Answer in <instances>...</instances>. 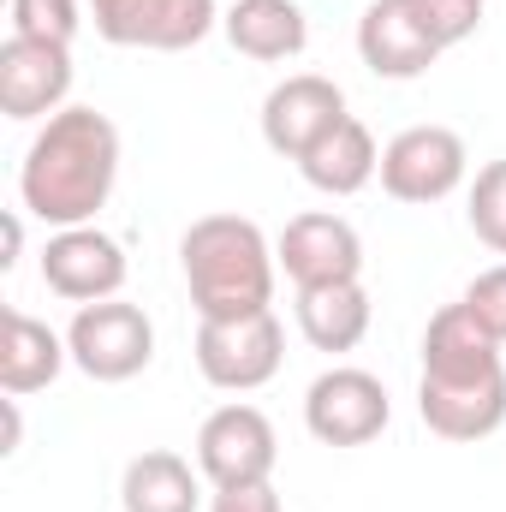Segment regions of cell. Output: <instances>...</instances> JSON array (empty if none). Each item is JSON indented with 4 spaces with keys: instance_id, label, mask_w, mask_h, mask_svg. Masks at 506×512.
<instances>
[{
    "instance_id": "14",
    "label": "cell",
    "mask_w": 506,
    "mask_h": 512,
    "mask_svg": "<svg viewBox=\"0 0 506 512\" xmlns=\"http://www.w3.org/2000/svg\"><path fill=\"white\" fill-rule=\"evenodd\" d=\"M358 60H364L376 78H387V84H411V78H423V72L441 60V48H435V36L411 18L405 0H370L364 18H358Z\"/></svg>"
},
{
    "instance_id": "8",
    "label": "cell",
    "mask_w": 506,
    "mask_h": 512,
    "mask_svg": "<svg viewBox=\"0 0 506 512\" xmlns=\"http://www.w3.org/2000/svg\"><path fill=\"white\" fill-rule=\"evenodd\" d=\"M387 423H393V399H387L381 376L358 370V364L322 370L304 393V429L322 447H370Z\"/></svg>"
},
{
    "instance_id": "20",
    "label": "cell",
    "mask_w": 506,
    "mask_h": 512,
    "mask_svg": "<svg viewBox=\"0 0 506 512\" xmlns=\"http://www.w3.org/2000/svg\"><path fill=\"white\" fill-rule=\"evenodd\" d=\"M465 221L477 233V245H489L495 256H506V161H483L465 197Z\"/></svg>"
},
{
    "instance_id": "2",
    "label": "cell",
    "mask_w": 506,
    "mask_h": 512,
    "mask_svg": "<svg viewBox=\"0 0 506 512\" xmlns=\"http://www.w3.org/2000/svg\"><path fill=\"white\" fill-rule=\"evenodd\" d=\"M417 417L441 441H489L506 423V358L465 304H441L423 328Z\"/></svg>"
},
{
    "instance_id": "21",
    "label": "cell",
    "mask_w": 506,
    "mask_h": 512,
    "mask_svg": "<svg viewBox=\"0 0 506 512\" xmlns=\"http://www.w3.org/2000/svg\"><path fill=\"white\" fill-rule=\"evenodd\" d=\"M84 24V0H12V36H36V42H66Z\"/></svg>"
},
{
    "instance_id": "9",
    "label": "cell",
    "mask_w": 506,
    "mask_h": 512,
    "mask_svg": "<svg viewBox=\"0 0 506 512\" xmlns=\"http://www.w3.org/2000/svg\"><path fill=\"white\" fill-rule=\"evenodd\" d=\"M42 286L54 298H66V304L120 298V286H126V245L114 233H102L96 221L90 227H60L42 245Z\"/></svg>"
},
{
    "instance_id": "12",
    "label": "cell",
    "mask_w": 506,
    "mask_h": 512,
    "mask_svg": "<svg viewBox=\"0 0 506 512\" xmlns=\"http://www.w3.org/2000/svg\"><path fill=\"white\" fill-rule=\"evenodd\" d=\"M72 96V48L6 36L0 42V114L6 120H54Z\"/></svg>"
},
{
    "instance_id": "25",
    "label": "cell",
    "mask_w": 506,
    "mask_h": 512,
    "mask_svg": "<svg viewBox=\"0 0 506 512\" xmlns=\"http://www.w3.org/2000/svg\"><path fill=\"white\" fill-rule=\"evenodd\" d=\"M0 411H6V447H0V453H18V441H24V417H18V399L6 393V399H0Z\"/></svg>"
},
{
    "instance_id": "4",
    "label": "cell",
    "mask_w": 506,
    "mask_h": 512,
    "mask_svg": "<svg viewBox=\"0 0 506 512\" xmlns=\"http://www.w3.org/2000/svg\"><path fill=\"white\" fill-rule=\"evenodd\" d=\"M66 352L90 382H131L155 364V322L143 316V304H126V298L78 304L66 322Z\"/></svg>"
},
{
    "instance_id": "3",
    "label": "cell",
    "mask_w": 506,
    "mask_h": 512,
    "mask_svg": "<svg viewBox=\"0 0 506 512\" xmlns=\"http://www.w3.org/2000/svg\"><path fill=\"white\" fill-rule=\"evenodd\" d=\"M179 268H185V292H191L203 322H233V316L274 310L280 256H274L268 233L251 215H203V221H191L185 239H179Z\"/></svg>"
},
{
    "instance_id": "13",
    "label": "cell",
    "mask_w": 506,
    "mask_h": 512,
    "mask_svg": "<svg viewBox=\"0 0 506 512\" xmlns=\"http://www.w3.org/2000/svg\"><path fill=\"white\" fill-rule=\"evenodd\" d=\"M221 24L215 0H120L96 12V36L114 48H149V54H185Z\"/></svg>"
},
{
    "instance_id": "16",
    "label": "cell",
    "mask_w": 506,
    "mask_h": 512,
    "mask_svg": "<svg viewBox=\"0 0 506 512\" xmlns=\"http://www.w3.org/2000/svg\"><path fill=\"white\" fill-rule=\"evenodd\" d=\"M221 30L245 60H262V66L298 60L310 42V18L298 0H233L221 12Z\"/></svg>"
},
{
    "instance_id": "23",
    "label": "cell",
    "mask_w": 506,
    "mask_h": 512,
    "mask_svg": "<svg viewBox=\"0 0 506 512\" xmlns=\"http://www.w3.org/2000/svg\"><path fill=\"white\" fill-rule=\"evenodd\" d=\"M459 304L471 310V322L495 340V346H506V262H495V268H483L465 292H459Z\"/></svg>"
},
{
    "instance_id": "7",
    "label": "cell",
    "mask_w": 506,
    "mask_h": 512,
    "mask_svg": "<svg viewBox=\"0 0 506 512\" xmlns=\"http://www.w3.org/2000/svg\"><path fill=\"white\" fill-rule=\"evenodd\" d=\"M280 465V435L268 423V411H256L245 399L215 405L197 429V471L209 489H245V483H268Z\"/></svg>"
},
{
    "instance_id": "27",
    "label": "cell",
    "mask_w": 506,
    "mask_h": 512,
    "mask_svg": "<svg viewBox=\"0 0 506 512\" xmlns=\"http://www.w3.org/2000/svg\"><path fill=\"white\" fill-rule=\"evenodd\" d=\"M84 6H90V18H96V12H108V6H120V0H84Z\"/></svg>"
},
{
    "instance_id": "6",
    "label": "cell",
    "mask_w": 506,
    "mask_h": 512,
    "mask_svg": "<svg viewBox=\"0 0 506 512\" xmlns=\"http://www.w3.org/2000/svg\"><path fill=\"white\" fill-rule=\"evenodd\" d=\"M197 370L221 393H256L286 364V328L274 310L233 316V322H197Z\"/></svg>"
},
{
    "instance_id": "11",
    "label": "cell",
    "mask_w": 506,
    "mask_h": 512,
    "mask_svg": "<svg viewBox=\"0 0 506 512\" xmlns=\"http://www.w3.org/2000/svg\"><path fill=\"white\" fill-rule=\"evenodd\" d=\"M280 274L304 292V286H334V280H364V239L346 215L334 209H310L292 215L286 233L274 239Z\"/></svg>"
},
{
    "instance_id": "15",
    "label": "cell",
    "mask_w": 506,
    "mask_h": 512,
    "mask_svg": "<svg viewBox=\"0 0 506 512\" xmlns=\"http://www.w3.org/2000/svg\"><path fill=\"white\" fill-rule=\"evenodd\" d=\"M66 364H72L66 334H54V328L36 322L30 310L6 304V316H0V393H12V399L42 393V387L60 382Z\"/></svg>"
},
{
    "instance_id": "24",
    "label": "cell",
    "mask_w": 506,
    "mask_h": 512,
    "mask_svg": "<svg viewBox=\"0 0 506 512\" xmlns=\"http://www.w3.org/2000/svg\"><path fill=\"white\" fill-rule=\"evenodd\" d=\"M209 512H280L274 483H245V489H215Z\"/></svg>"
},
{
    "instance_id": "18",
    "label": "cell",
    "mask_w": 506,
    "mask_h": 512,
    "mask_svg": "<svg viewBox=\"0 0 506 512\" xmlns=\"http://www.w3.org/2000/svg\"><path fill=\"white\" fill-rule=\"evenodd\" d=\"M298 173H304V185L322 191V197H358V191L381 173V149H376V137H370V126H364L358 114H346L340 126L298 161Z\"/></svg>"
},
{
    "instance_id": "1",
    "label": "cell",
    "mask_w": 506,
    "mask_h": 512,
    "mask_svg": "<svg viewBox=\"0 0 506 512\" xmlns=\"http://www.w3.org/2000/svg\"><path fill=\"white\" fill-rule=\"evenodd\" d=\"M120 185V126L102 108H60L18 161V209L42 227H90Z\"/></svg>"
},
{
    "instance_id": "10",
    "label": "cell",
    "mask_w": 506,
    "mask_h": 512,
    "mask_svg": "<svg viewBox=\"0 0 506 512\" xmlns=\"http://www.w3.org/2000/svg\"><path fill=\"white\" fill-rule=\"evenodd\" d=\"M340 120H346V90L322 72H292L262 96V143L286 161H304Z\"/></svg>"
},
{
    "instance_id": "5",
    "label": "cell",
    "mask_w": 506,
    "mask_h": 512,
    "mask_svg": "<svg viewBox=\"0 0 506 512\" xmlns=\"http://www.w3.org/2000/svg\"><path fill=\"white\" fill-rule=\"evenodd\" d=\"M471 179V149L453 126H405L381 143V191L393 203L429 209Z\"/></svg>"
},
{
    "instance_id": "19",
    "label": "cell",
    "mask_w": 506,
    "mask_h": 512,
    "mask_svg": "<svg viewBox=\"0 0 506 512\" xmlns=\"http://www.w3.org/2000/svg\"><path fill=\"white\" fill-rule=\"evenodd\" d=\"M120 507L126 512H197L203 507V471L167 447L137 453L120 477Z\"/></svg>"
},
{
    "instance_id": "26",
    "label": "cell",
    "mask_w": 506,
    "mask_h": 512,
    "mask_svg": "<svg viewBox=\"0 0 506 512\" xmlns=\"http://www.w3.org/2000/svg\"><path fill=\"white\" fill-rule=\"evenodd\" d=\"M24 251V215H6V256H0V268H12Z\"/></svg>"
},
{
    "instance_id": "17",
    "label": "cell",
    "mask_w": 506,
    "mask_h": 512,
    "mask_svg": "<svg viewBox=\"0 0 506 512\" xmlns=\"http://www.w3.org/2000/svg\"><path fill=\"white\" fill-rule=\"evenodd\" d=\"M298 334L316 346V352H358L364 334H370V292L364 280H334V286H304L298 292Z\"/></svg>"
},
{
    "instance_id": "22",
    "label": "cell",
    "mask_w": 506,
    "mask_h": 512,
    "mask_svg": "<svg viewBox=\"0 0 506 512\" xmlns=\"http://www.w3.org/2000/svg\"><path fill=\"white\" fill-rule=\"evenodd\" d=\"M405 6H411V18L435 36L441 54L459 48V42H471V36L483 30V0H405Z\"/></svg>"
}]
</instances>
